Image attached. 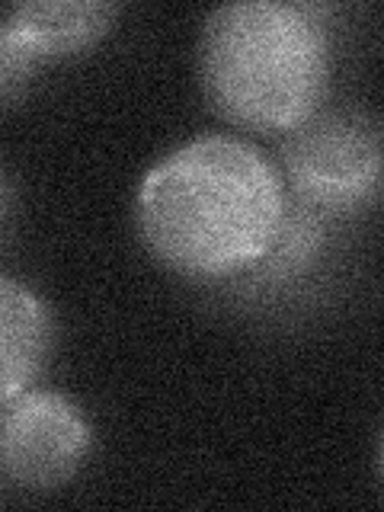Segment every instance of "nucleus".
Listing matches in <instances>:
<instances>
[{
	"mask_svg": "<svg viewBox=\"0 0 384 512\" xmlns=\"http://www.w3.org/2000/svg\"><path fill=\"white\" fill-rule=\"evenodd\" d=\"M119 10L112 0H29L13 4L4 16L39 58H64L100 42Z\"/></svg>",
	"mask_w": 384,
	"mask_h": 512,
	"instance_id": "obj_6",
	"label": "nucleus"
},
{
	"mask_svg": "<svg viewBox=\"0 0 384 512\" xmlns=\"http://www.w3.org/2000/svg\"><path fill=\"white\" fill-rule=\"evenodd\" d=\"M93 429L71 397L29 388L4 404L0 416V468L13 484L55 490L84 468Z\"/></svg>",
	"mask_w": 384,
	"mask_h": 512,
	"instance_id": "obj_4",
	"label": "nucleus"
},
{
	"mask_svg": "<svg viewBox=\"0 0 384 512\" xmlns=\"http://www.w3.org/2000/svg\"><path fill=\"white\" fill-rule=\"evenodd\" d=\"M4 202H7V186H4V176H0V212H4Z\"/></svg>",
	"mask_w": 384,
	"mask_h": 512,
	"instance_id": "obj_8",
	"label": "nucleus"
},
{
	"mask_svg": "<svg viewBox=\"0 0 384 512\" xmlns=\"http://www.w3.org/2000/svg\"><path fill=\"white\" fill-rule=\"evenodd\" d=\"M196 61L205 100L221 119L285 135L324 106L330 39L308 4L237 0L205 16Z\"/></svg>",
	"mask_w": 384,
	"mask_h": 512,
	"instance_id": "obj_2",
	"label": "nucleus"
},
{
	"mask_svg": "<svg viewBox=\"0 0 384 512\" xmlns=\"http://www.w3.org/2000/svg\"><path fill=\"white\" fill-rule=\"evenodd\" d=\"M52 349V314L32 288L0 276V407L29 391Z\"/></svg>",
	"mask_w": 384,
	"mask_h": 512,
	"instance_id": "obj_5",
	"label": "nucleus"
},
{
	"mask_svg": "<svg viewBox=\"0 0 384 512\" xmlns=\"http://www.w3.org/2000/svg\"><path fill=\"white\" fill-rule=\"evenodd\" d=\"M384 144L381 125L352 103L317 106L282 135V176L314 212H356L378 196Z\"/></svg>",
	"mask_w": 384,
	"mask_h": 512,
	"instance_id": "obj_3",
	"label": "nucleus"
},
{
	"mask_svg": "<svg viewBox=\"0 0 384 512\" xmlns=\"http://www.w3.org/2000/svg\"><path fill=\"white\" fill-rule=\"evenodd\" d=\"M288 215L279 164L234 135H199L144 173L135 196L138 234L186 279H228L256 269Z\"/></svg>",
	"mask_w": 384,
	"mask_h": 512,
	"instance_id": "obj_1",
	"label": "nucleus"
},
{
	"mask_svg": "<svg viewBox=\"0 0 384 512\" xmlns=\"http://www.w3.org/2000/svg\"><path fill=\"white\" fill-rule=\"evenodd\" d=\"M39 61L42 58L13 32L7 16H0V100L23 93L32 74H36Z\"/></svg>",
	"mask_w": 384,
	"mask_h": 512,
	"instance_id": "obj_7",
	"label": "nucleus"
}]
</instances>
